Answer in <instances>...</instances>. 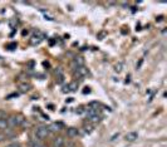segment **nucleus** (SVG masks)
Segmentation results:
<instances>
[{
    "mask_svg": "<svg viewBox=\"0 0 167 147\" xmlns=\"http://www.w3.org/2000/svg\"><path fill=\"white\" fill-rule=\"evenodd\" d=\"M24 123H25V118L22 115H11L8 117V127L9 128L18 127V126H22Z\"/></svg>",
    "mask_w": 167,
    "mask_h": 147,
    "instance_id": "1",
    "label": "nucleus"
},
{
    "mask_svg": "<svg viewBox=\"0 0 167 147\" xmlns=\"http://www.w3.org/2000/svg\"><path fill=\"white\" fill-rule=\"evenodd\" d=\"M35 136L38 139H44L49 136V130H48L47 126H39L35 130Z\"/></svg>",
    "mask_w": 167,
    "mask_h": 147,
    "instance_id": "2",
    "label": "nucleus"
},
{
    "mask_svg": "<svg viewBox=\"0 0 167 147\" xmlns=\"http://www.w3.org/2000/svg\"><path fill=\"white\" fill-rule=\"evenodd\" d=\"M11 137H14V131L10 130L9 127L0 132V142H3V141H5V139L11 138Z\"/></svg>",
    "mask_w": 167,
    "mask_h": 147,
    "instance_id": "3",
    "label": "nucleus"
},
{
    "mask_svg": "<svg viewBox=\"0 0 167 147\" xmlns=\"http://www.w3.org/2000/svg\"><path fill=\"white\" fill-rule=\"evenodd\" d=\"M43 39H44V35H43V34H41L40 32H35V33H34V35L30 38L29 43H30L32 45H37V44H39Z\"/></svg>",
    "mask_w": 167,
    "mask_h": 147,
    "instance_id": "4",
    "label": "nucleus"
},
{
    "mask_svg": "<svg viewBox=\"0 0 167 147\" xmlns=\"http://www.w3.org/2000/svg\"><path fill=\"white\" fill-rule=\"evenodd\" d=\"M88 68L86 67H79V68H75L74 71V75L77 77V78H84V77H87L88 74Z\"/></svg>",
    "mask_w": 167,
    "mask_h": 147,
    "instance_id": "5",
    "label": "nucleus"
},
{
    "mask_svg": "<svg viewBox=\"0 0 167 147\" xmlns=\"http://www.w3.org/2000/svg\"><path fill=\"white\" fill-rule=\"evenodd\" d=\"M62 127H63V124L60 122H53L48 126V130H49V132H58L62 130Z\"/></svg>",
    "mask_w": 167,
    "mask_h": 147,
    "instance_id": "6",
    "label": "nucleus"
},
{
    "mask_svg": "<svg viewBox=\"0 0 167 147\" xmlns=\"http://www.w3.org/2000/svg\"><path fill=\"white\" fill-rule=\"evenodd\" d=\"M19 89H20V92H22V93H26V92H29V90L32 89V84L29 82H23V83H20V84H19Z\"/></svg>",
    "mask_w": 167,
    "mask_h": 147,
    "instance_id": "7",
    "label": "nucleus"
},
{
    "mask_svg": "<svg viewBox=\"0 0 167 147\" xmlns=\"http://www.w3.org/2000/svg\"><path fill=\"white\" fill-rule=\"evenodd\" d=\"M55 77H57L58 83H63L64 82V72H63V69L57 68V71H55Z\"/></svg>",
    "mask_w": 167,
    "mask_h": 147,
    "instance_id": "8",
    "label": "nucleus"
},
{
    "mask_svg": "<svg viewBox=\"0 0 167 147\" xmlns=\"http://www.w3.org/2000/svg\"><path fill=\"white\" fill-rule=\"evenodd\" d=\"M64 146V138L62 136H58L53 139V147H63Z\"/></svg>",
    "mask_w": 167,
    "mask_h": 147,
    "instance_id": "9",
    "label": "nucleus"
},
{
    "mask_svg": "<svg viewBox=\"0 0 167 147\" xmlns=\"http://www.w3.org/2000/svg\"><path fill=\"white\" fill-rule=\"evenodd\" d=\"M78 133H79V131L75 128V127H69V128H67V136L68 137H71V138L77 137Z\"/></svg>",
    "mask_w": 167,
    "mask_h": 147,
    "instance_id": "10",
    "label": "nucleus"
},
{
    "mask_svg": "<svg viewBox=\"0 0 167 147\" xmlns=\"http://www.w3.org/2000/svg\"><path fill=\"white\" fill-rule=\"evenodd\" d=\"M73 67L79 68V67H84V58L83 57H77L73 60Z\"/></svg>",
    "mask_w": 167,
    "mask_h": 147,
    "instance_id": "11",
    "label": "nucleus"
},
{
    "mask_svg": "<svg viewBox=\"0 0 167 147\" xmlns=\"http://www.w3.org/2000/svg\"><path fill=\"white\" fill-rule=\"evenodd\" d=\"M137 138H138L137 132H128L126 135V141H128V142H135Z\"/></svg>",
    "mask_w": 167,
    "mask_h": 147,
    "instance_id": "12",
    "label": "nucleus"
},
{
    "mask_svg": "<svg viewBox=\"0 0 167 147\" xmlns=\"http://www.w3.org/2000/svg\"><path fill=\"white\" fill-rule=\"evenodd\" d=\"M101 120H102V116L98 113V115H94V116H92V117H89L88 118V121L92 123V124H96V123H99L101 122Z\"/></svg>",
    "mask_w": 167,
    "mask_h": 147,
    "instance_id": "13",
    "label": "nucleus"
},
{
    "mask_svg": "<svg viewBox=\"0 0 167 147\" xmlns=\"http://www.w3.org/2000/svg\"><path fill=\"white\" fill-rule=\"evenodd\" d=\"M123 68H124V63L123 62H118V63H116V64H114V71L117 73H121L123 71Z\"/></svg>",
    "mask_w": 167,
    "mask_h": 147,
    "instance_id": "14",
    "label": "nucleus"
},
{
    "mask_svg": "<svg viewBox=\"0 0 167 147\" xmlns=\"http://www.w3.org/2000/svg\"><path fill=\"white\" fill-rule=\"evenodd\" d=\"M84 132L86 133H92L93 132V130H94V126L92 124V123H88V124H84Z\"/></svg>",
    "mask_w": 167,
    "mask_h": 147,
    "instance_id": "15",
    "label": "nucleus"
},
{
    "mask_svg": "<svg viewBox=\"0 0 167 147\" xmlns=\"http://www.w3.org/2000/svg\"><path fill=\"white\" fill-rule=\"evenodd\" d=\"M68 87H69V92H75L77 88H78V83L77 82H72V83H69V84H68Z\"/></svg>",
    "mask_w": 167,
    "mask_h": 147,
    "instance_id": "16",
    "label": "nucleus"
},
{
    "mask_svg": "<svg viewBox=\"0 0 167 147\" xmlns=\"http://www.w3.org/2000/svg\"><path fill=\"white\" fill-rule=\"evenodd\" d=\"M8 128V118H5V120H0V130H6Z\"/></svg>",
    "mask_w": 167,
    "mask_h": 147,
    "instance_id": "17",
    "label": "nucleus"
},
{
    "mask_svg": "<svg viewBox=\"0 0 167 147\" xmlns=\"http://www.w3.org/2000/svg\"><path fill=\"white\" fill-rule=\"evenodd\" d=\"M5 118H8V115H6V112L4 109H0V120H5Z\"/></svg>",
    "mask_w": 167,
    "mask_h": 147,
    "instance_id": "18",
    "label": "nucleus"
},
{
    "mask_svg": "<svg viewBox=\"0 0 167 147\" xmlns=\"http://www.w3.org/2000/svg\"><path fill=\"white\" fill-rule=\"evenodd\" d=\"M32 147H47V146H45V145H43L41 142H38V141H35V142H33Z\"/></svg>",
    "mask_w": 167,
    "mask_h": 147,
    "instance_id": "19",
    "label": "nucleus"
},
{
    "mask_svg": "<svg viewBox=\"0 0 167 147\" xmlns=\"http://www.w3.org/2000/svg\"><path fill=\"white\" fill-rule=\"evenodd\" d=\"M62 92H63V93H69V87H68V84H64L63 87H62Z\"/></svg>",
    "mask_w": 167,
    "mask_h": 147,
    "instance_id": "20",
    "label": "nucleus"
},
{
    "mask_svg": "<svg viewBox=\"0 0 167 147\" xmlns=\"http://www.w3.org/2000/svg\"><path fill=\"white\" fill-rule=\"evenodd\" d=\"M6 147H22V146H20L19 142H11V143H9L8 146H6Z\"/></svg>",
    "mask_w": 167,
    "mask_h": 147,
    "instance_id": "21",
    "label": "nucleus"
},
{
    "mask_svg": "<svg viewBox=\"0 0 167 147\" xmlns=\"http://www.w3.org/2000/svg\"><path fill=\"white\" fill-rule=\"evenodd\" d=\"M8 48L10 49V51H14V49L17 48V44H15V43H11V44H9V45H8Z\"/></svg>",
    "mask_w": 167,
    "mask_h": 147,
    "instance_id": "22",
    "label": "nucleus"
},
{
    "mask_svg": "<svg viewBox=\"0 0 167 147\" xmlns=\"http://www.w3.org/2000/svg\"><path fill=\"white\" fill-rule=\"evenodd\" d=\"M106 34H107L106 32H101V33L98 34V38H99V39H103V37H104V35H106Z\"/></svg>",
    "mask_w": 167,
    "mask_h": 147,
    "instance_id": "23",
    "label": "nucleus"
},
{
    "mask_svg": "<svg viewBox=\"0 0 167 147\" xmlns=\"http://www.w3.org/2000/svg\"><path fill=\"white\" fill-rule=\"evenodd\" d=\"M83 93H90V89H89V88H84V90H83Z\"/></svg>",
    "mask_w": 167,
    "mask_h": 147,
    "instance_id": "24",
    "label": "nucleus"
}]
</instances>
